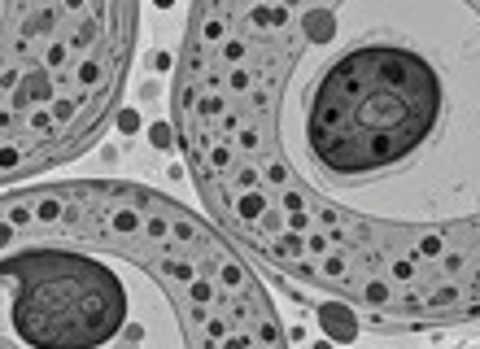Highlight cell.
Segmentation results:
<instances>
[{"label":"cell","mask_w":480,"mask_h":349,"mask_svg":"<svg viewBox=\"0 0 480 349\" xmlns=\"http://www.w3.org/2000/svg\"><path fill=\"white\" fill-rule=\"evenodd\" d=\"M175 131L275 276L385 332L480 323V0H192Z\"/></svg>","instance_id":"6da1fadb"},{"label":"cell","mask_w":480,"mask_h":349,"mask_svg":"<svg viewBox=\"0 0 480 349\" xmlns=\"http://www.w3.org/2000/svg\"><path fill=\"white\" fill-rule=\"evenodd\" d=\"M0 349H288L218 223L122 179L0 192Z\"/></svg>","instance_id":"7a4b0ae2"},{"label":"cell","mask_w":480,"mask_h":349,"mask_svg":"<svg viewBox=\"0 0 480 349\" xmlns=\"http://www.w3.org/2000/svg\"><path fill=\"white\" fill-rule=\"evenodd\" d=\"M140 0H0V188L96 144L127 92Z\"/></svg>","instance_id":"3957f363"}]
</instances>
